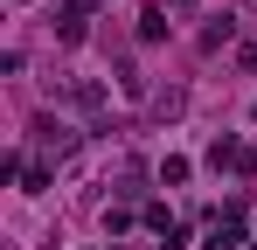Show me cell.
Instances as JSON below:
<instances>
[{
	"label": "cell",
	"mask_w": 257,
	"mask_h": 250,
	"mask_svg": "<svg viewBox=\"0 0 257 250\" xmlns=\"http://www.w3.org/2000/svg\"><path fill=\"white\" fill-rule=\"evenodd\" d=\"M139 35H146V42L167 35V14H160V7H146V14H139Z\"/></svg>",
	"instance_id": "6da1fadb"
},
{
	"label": "cell",
	"mask_w": 257,
	"mask_h": 250,
	"mask_svg": "<svg viewBox=\"0 0 257 250\" xmlns=\"http://www.w3.org/2000/svg\"><path fill=\"white\" fill-rule=\"evenodd\" d=\"M236 243H243V236H236L229 222H215V229H209V250H236Z\"/></svg>",
	"instance_id": "7a4b0ae2"
}]
</instances>
